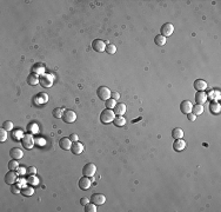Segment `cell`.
I'll return each instance as SVG.
<instances>
[{
    "label": "cell",
    "mask_w": 221,
    "mask_h": 212,
    "mask_svg": "<svg viewBox=\"0 0 221 212\" xmlns=\"http://www.w3.org/2000/svg\"><path fill=\"white\" fill-rule=\"evenodd\" d=\"M114 118H116V113H114V111L111 110V108H105V110L101 112V115H100V120H101V123H104V124H108V123L113 121Z\"/></svg>",
    "instance_id": "6da1fadb"
},
{
    "label": "cell",
    "mask_w": 221,
    "mask_h": 212,
    "mask_svg": "<svg viewBox=\"0 0 221 212\" xmlns=\"http://www.w3.org/2000/svg\"><path fill=\"white\" fill-rule=\"evenodd\" d=\"M96 94L98 97L101 99V100H108L109 98H111V94H112V92L109 91V88L106 86H100L98 88V91H96Z\"/></svg>",
    "instance_id": "7a4b0ae2"
},
{
    "label": "cell",
    "mask_w": 221,
    "mask_h": 212,
    "mask_svg": "<svg viewBox=\"0 0 221 212\" xmlns=\"http://www.w3.org/2000/svg\"><path fill=\"white\" fill-rule=\"evenodd\" d=\"M96 172V166L93 163H88L82 167V174L86 177H93Z\"/></svg>",
    "instance_id": "3957f363"
},
{
    "label": "cell",
    "mask_w": 221,
    "mask_h": 212,
    "mask_svg": "<svg viewBox=\"0 0 221 212\" xmlns=\"http://www.w3.org/2000/svg\"><path fill=\"white\" fill-rule=\"evenodd\" d=\"M62 119H64V121H65V123L71 124V123H74V121H75V119H77V115H75V112H74L73 110H66V111L64 112Z\"/></svg>",
    "instance_id": "277c9868"
},
{
    "label": "cell",
    "mask_w": 221,
    "mask_h": 212,
    "mask_svg": "<svg viewBox=\"0 0 221 212\" xmlns=\"http://www.w3.org/2000/svg\"><path fill=\"white\" fill-rule=\"evenodd\" d=\"M173 32H174V26L171 22H166V24L162 25V27H161V36L167 38V37L172 36Z\"/></svg>",
    "instance_id": "5b68a950"
},
{
    "label": "cell",
    "mask_w": 221,
    "mask_h": 212,
    "mask_svg": "<svg viewBox=\"0 0 221 212\" xmlns=\"http://www.w3.org/2000/svg\"><path fill=\"white\" fill-rule=\"evenodd\" d=\"M92 47H93V50H94L95 52L101 53V52H104L106 50V45L101 39H95V40H93V43H92Z\"/></svg>",
    "instance_id": "8992f818"
},
{
    "label": "cell",
    "mask_w": 221,
    "mask_h": 212,
    "mask_svg": "<svg viewBox=\"0 0 221 212\" xmlns=\"http://www.w3.org/2000/svg\"><path fill=\"white\" fill-rule=\"evenodd\" d=\"M91 200L95 205H102L106 202V197L101 193H93L91 197Z\"/></svg>",
    "instance_id": "52a82bcc"
},
{
    "label": "cell",
    "mask_w": 221,
    "mask_h": 212,
    "mask_svg": "<svg viewBox=\"0 0 221 212\" xmlns=\"http://www.w3.org/2000/svg\"><path fill=\"white\" fill-rule=\"evenodd\" d=\"M22 145H24V147H26L27 150L29 149H32L33 147V145H34V139H33V135H25L22 137Z\"/></svg>",
    "instance_id": "ba28073f"
},
{
    "label": "cell",
    "mask_w": 221,
    "mask_h": 212,
    "mask_svg": "<svg viewBox=\"0 0 221 212\" xmlns=\"http://www.w3.org/2000/svg\"><path fill=\"white\" fill-rule=\"evenodd\" d=\"M72 140L69 139V138H66V137H64V138H61L60 140H59V146L62 149V150H65V151H68V150H71V147H72Z\"/></svg>",
    "instance_id": "9c48e42d"
},
{
    "label": "cell",
    "mask_w": 221,
    "mask_h": 212,
    "mask_svg": "<svg viewBox=\"0 0 221 212\" xmlns=\"http://www.w3.org/2000/svg\"><path fill=\"white\" fill-rule=\"evenodd\" d=\"M192 107H193V105L189 100H183L182 103L180 104V110H181V112H182L183 115L191 113V112H192Z\"/></svg>",
    "instance_id": "30bf717a"
},
{
    "label": "cell",
    "mask_w": 221,
    "mask_h": 212,
    "mask_svg": "<svg viewBox=\"0 0 221 212\" xmlns=\"http://www.w3.org/2000/svg\"><path fill=\"white\" fill-rule=\"evenodd\" d=\"M17 178H18L17 173L13 172V170H10V172H7L6 176H5V182H6V184L12 185V184H14L17 182Z\"/></svg>",
    "instance_id": "8fae6325"
},
{
    "label": "cell",
    "mask_w": 221,
    "mask_h": 212,
    "mask_svg": "<svg viewBox=\"0 0 221 212\" xmlns=\"http://www.w3.org/2000/svg\"><path fill=\"white\" fill-rule=\"evenodd\" d=\"M39 83L42 87H51L53 84V78H52V76H42L40 78Z\"/></svg>",
    "instance_id": "7c38bea8"
},
{
    "label": "cell",
    "mask_w": 221,
    "mask_h": 212,
    "mask_svg": "<svg viewBox=\"0 0 221 212\" xmlns=\"http://www.w3.org/2000/svg\"><path fill=\"white\" fill-rule=\"evenodd\" d=\"M91 184H92V180L88 178V177H82L80 180H79V187L81 189V190H87V189H89L91 187Z\"/></svg>",
    "instance_id": "4fadbf2b"
},
{
    "label": "cell",
    "mask_w": 221,
    "mask_h": 212,
    "mask_svg": "<svg viewBox=\"0 0 221 212\" xmlns=\"http://www.w3.org/2000/svg\"><path fill=\"white\" fill-rule=\"evenodd\" d=\"M185 147H186V142L182 140V138H181V139H175V142H174V144H173L174 151L181 152Z\"/></svg>",
    "instance_id": "5bb4252c"
},
{
    "label": "cell",
    "mask_w": 221,
    "mask_h": 212,
    "mask_svg": "<svg viewBox=\"0 0 221 212\" xmlns=\"http://www.w3.org/2000/svg\"><path fill=\"white\" fill-rule=\"evenodd\" d=\"M207 94H206V92L205 91H198V93L195 94V100H196V103L198 104H205L206 101H207Z\"/></svg>",
    "instance_id": "9a60e30c"
},
{
    "label": "cell",
    "mask_w": 221,
    "mask_h": 212,
    "mask_svg": "<svg viewBox=\"0 0 221 212\" xmlns=\"http://www.w3.org/2000/svg\"><path fill=\"white\" fill-rule=\"evenodd\" d=\"M39 81H40V78L38 77V74H37L35 72L28 74V77H27V84H28V85H31V86H35L37 84H39Z\"/></svg>",
    "instance_id": "2e32d148"
},
{
    "label": "cell",
    "mask_w": 221,
    "mask_h": 212,
    "mask_svg": "<svg viewBox=\"0 0 221 212\" xmlns=\"http://www.w3.org/2000/svg\"><path fill=\"white\" fill-rule=\"evenodd\" d=\"M194 88L196 91H205L207 90V83L203 79H196L194 81Z\"/></svg>",
    "instance_id": "e0dca14e"
},
{
    "label": "cell",
    "mask_w": 221,
    "mask_h": 212,
    "mask_svg": "<svg viewBox=\"0 0 221 212\" xmlns=\"http://www.w3.org/2000/svg\"><path fill=\"white\" fill-rule=\"evenodd\" d=\"M114 113H116V116H124L126 113V105L125 104H122V103H119V104H116L114 106Z\"/></svg>",
    "instance_id": "ac0fdd59"
},
{
    "label": "cell",
    "mask_w": 221,
    "mask_h": 212,
    "mask_svg": "<svg viewBox=\"0 0 221 212\" xmlns=\"http://www.w3.org/2000/svg\"><path fill=\"white\" fill-rule=\"evenodd\" d=\"M71 150H72V152L74 154H80L82 153V151H84V145L81 144V143H79V142H74L72 144Z\"/></svg>",
    "instance_id": "d6986e66"
},
{
    "label": "cell",
    "mask_w": 221,
    "mask_h": 212,
    "mask_svg": "<svg viewBox=\"0 0 221 212\" xmlns=\"http://www.w3.org/2000/svg\"><path fill=\"white\" fill-rule=\"evenodd\" d=\"M10 156L12 157V159H17V160H18L20 158H22L24 153H22V151H21L20 149H18V147H13V149H11Z\"/></svg>",
    "instance_id": "ffe728a7"
},
{
    "label": "cell",
    "mask_w": 221,
    "mask_h": 212,
    "mask_svg": "<svg viewBox=\"0 0 221 212\" xmlns=\"http://www.w3.org/2000/svg\"><path fill=\"white\" fill-rule=\"evenodd\" d=\"M172 137H173L174 139H181L183 137L182 128H180V127H175V128H173V131H172Z\"/></svg>",
    "instance_id": "44dd1931"
},
{
    "label": "cell",
    "mask_w": 221,
    "mask_h": 212,
    "mask_svg": "<svg viewBox=\"0 0 221 212\" xmlns=\"http://www.w3.org/2000/svg\"><path fill=\"white\" fill-rule=\"evenodd\" d=\"M113 123H114V125L118 126V127H121V126H124L126 124V119L122 116H116Z\"/></svg>",
    "instance_id": "7402d4cb"
},
{
    "label": "cell",
    "mask_w": 221,
    "mask_h": 212,
    "mask_svg": "<svg viewBox=\"0 0 221 212\" xmlns=\"http://www.w3.org/2000/svg\"><path fill=\"white\" fill-rule=\"evenodd\" d=\"M209 110H211L212 113H214V115H218L219 112H220L221 107H220V104L218 103V101H213L209 106Z\"/></svg>",
    "instance_id": "603a6c76"
},
{
    "label": "cell",
    "mask_w": 221,
    "mask_h": 212,
    "mask_svg": "<svg viewBox=\"0 0 221 212\" xmlns=\"http://www.w3.org/2000/svg\"><path fill=\"white\" fill-rule=\"evenodd\" d=\"M203 106L200 105V104H196L195 106H193L192 107V112L193 115H195V116H200V115H202L203 113Z\"/></svg>",
    "instance_id": "cb8c5ba5"
},
{
    "label": "cell",
    "mask_w": 221,
    "mask_h": 212,
    "mask_svg": "<svg viewBox=\"0 0 221 212\" xmlns=\"http://www.w3.org/2000/svg\"><path fill=\"white\" fill-rule=\"evenodd\" d=\"M166 41H167V38H166V37H163V36H161V34L156 36L155 39H154V43H155L158 46H163V45L166 44Z\"/></svg>",
    "instance_id": "d4e9b609"
},
{
    "label": "cell",
    "mask_w": 221,
    "mask_h": 212,
    "mask_svg": "<svg viewBox=\"0 0 221 212\" xmlns=\"http://www.w3.org/2000/svg\"><path fill=\"white\" fill-rule=\"evenodd\" d=\"M85 211L86 212H96L95 204H93L92 202H89L88 204H86V205H85Z\"/></svg>",
    "instance_id": "484cf974"
},
{
    "label": "cell",
    "mask_w": 221,
    "mask_h": 212,
    "mask_svg": "<svg viewBox=\"0 0 221 212\" xmlns=\"http://www.w3.org/2000/svg\"><path fill=\"white\" fill-rule=\"evenodd\" d=\"M8 169L10 170H18L19 169V163H18V160L17 159H12L10 163H8Z\"/></svg>",
    "instance_id": "4316f807"
},
{
    "label": "cell",
    "mask_w": 221,
    "mask_h": 212,
    "mask_svg": "<svg viewBox=\"0 0 221 212\" xmlns=\"http://www.w3.org/2000/svg\"><path fill=\"white\" fill-rule=\"evenodd\" d=\"M64 110L62 108H60V107H57V108H54L53 110V116L55 117V118H62L64 116Z\"/></svg>",
    "instance_id": "83f0119b"
},
{
    "label": "cell",
    "mask_w": 221,
    "mask_h": 212,
    "mask_svg": "<svg viewBox=\"0 0 221 212\" xmlns=\"http://www.w3.org/2000/svg\"><path fill=\"white\" fill-rule=\"evenodd\" d=\"M116 105V100H114L113 98H109L108 100H106V107L107 108H114V106Z\"/></svg>",
    "instance_id": "f1b7e54d"
},
{
    "label": "cell",
    "mask_w": 221,
    "mask_h": 212,
    "mask_svg": "<svg viewBox=\"0 0 221 212\" xmlns=\"http://www.w3.org/2000/svg\"><path fill=\"white\" fill-rule=\"evenodd\" d=\"M105 51L108 53V54H114L116 52V47L113 45V44H109V45H107V47H106Z\"/></svg>",
    "instance_id": "f546056e"
},
{
    "label": "cell",
    "mask_w": 221,
    "mask_h": 212,
    "mask_svg": "<svg viewBox=\"0 0 221 212\" xmlns=\"http://www.w3.org/2000/svg\"><path fill=\"white\" fill-rule=\"evenodd\" d=\"M47 94L46 93H39L38 94V98H37V100H38V103H46L47 101Z\"/></svg>",
    "instance_id": "4dcf8cb0"
},
{
    "label": "cell",
    "mask_w": 221,
    "mask_h": 212,
    "mask_svg": "<svg viewBox=\"0 0 221 212\" xmlns=\"http://www.w3.org/2000/svg\"><path fill=\"white\" fill-rule=\"evenodd\" d=\"M6 139H7V131L2 127L0 130V142H5Z\"/></svg>",
    "instance_id": "1f68e13d"
},
{
    "label": "cell",
    "mask_w": 221,
    "mask_h": 212,
    "mask_svg": "<svg viewBox=\"0 0 221 212\" xmlns=\"http://www.w3.org/2000/svg\"><path fill=\"white\" fill-rule=\"evenodd\" d=\"M33 192H34V191H33L32 187H25V189L21 190V193H22L24 196H32Z\"/></svg>",
    "instance_id": "d6a6232c"
},
{
    "label": "cell",
    "mask_w": 221,
    "mask_h": 212,
    "mask_svg": "<svg viewBox=\"0 0 221 212\" xmlns=\"http://www.w3.org/2000/svg\"><path fill=\"white\" fill-rule=\"evenodd\" d=\"M2 127H4V128H5L6 131H11V130L13 128V123H12L11 120H6V121L4 123Z\"/></svg>",
    "instance_id": "836d02e7"
},
{
    "label": "cell",
    "mask_w": 221,
    "mask_h": 212,
    "mask_svg": "<svg viewBox=\"0 0 221 212\" xmlns=\"http://www.w3.org/2000/svg\"><path fill=\"white\" fill-rule=\"evenodd\" d=\"M27 182L29 184H32V185H37L38 184V179H37V177H34V174H29V177L27 178Z\"/></svg>",
    "instance_id": "e575fe53"
},
{
    "label": "cell",
    "mask_w": 221,
    "mask_h": 212,
    "mask_svg": "<svg viewBox=\"0 0 221 212\" xmlns=\"http://www.w3.org/2000/svg\"><path fill=\"white\" fill-rule=\"evenodd\" d=\"M27 173L28 174H35L37 173V169H35L34 166H29L28 169H27Z\"/></svg>",
    "instance_id": "d590c367"
},
{
    "label": "cell",
    "mask_w": 221,
    "mask_h": 212,
    "mask_svg": "<svg viewBox=\"0 0 221 212\" xmlns=\"http://www.w3.org/2000/svg\"><path fill=\"white\" fill-rule=\"evenodd\" d=\"M88 203H89V199L86 198V197H84V198H81V199H80V204H81V205H86V204H88Z\"/></svg>",
    "instance_id": "8d00e7d4"
},
{
    "label": "cell",
    "mask_w": 221,
    "mask_h": 212,
    "mask_svg": "<svg viewBox=\"0 0 221 212\" xmlns=\"http://www.w3.org/2000/svg\"><path fill=\"white\" fill-rule=\"evenodd\" d=\"M111 97H112V98H113L114 100H118V99H120V94H119L118 92H112Z\"/></svg>",
    "instance_id": "74e56055"
},
{
    "label": "cell",
    "mask_w": 221,
    "mask_h": 212,
    "mask_svg": "<svg viewBox=\"0 0 221 212\" xmlns=\"http://www.w3.org/2000/svg\"><path fill=\"white\" fill-rule=\"evenodd\" d=\"M187 118H188V120H189V121H194V120H195V118H196V116H195V115H193V113H188V115H187Z\"/></svg>",
    "instance_id": "f35d334b"
},
{
    "label": "cell",
    "mask_w": 221,
    "mask_h": 212,
    "mask_svg": "<svg viewBox=\"0 0 221 212\" xmlns=\"http://www.w3.org/2000/svg\"><path fill=\"white\" fill-rule=\"evenodd\" d=\"M12 192L13 193H19V192H21L19 190V187H17L14 184H12Z\"/></svg>",
    "instance_id": "ab89813d"
},
{
    "label": "cell",
    "mask_w": 221,
    "mask_h": 212,
    "mask_svg": "<svg viewBox=\"0 0 221 212\" xmlns=\"http://www.w3.org/2000/svg\"><path fill=\"white\" fill-rule=\"evenodd\" d=\"M69 139H71V140H72V142H78V139H79V137H78L77 135H74V133H73V135H71V137H69Z\"/></svg>",
    "instance_id": "60d3db41"
},
{
    "label": "cell",
    "mask_w": 221,
    "mask_h": 212,
    "mask_svg": "<svg viewBox=\"0 0 221 212\" xmlns=\"http://www.w3.org/2000/svg\"><path fill=\"white\" fill-rule=\"evenodd\" d=\"M19 173L20 174H25V169H24V167H20V169H19Z\"/></svg>",
    "instance_id": "b9f144b4"
}]
</instances>
